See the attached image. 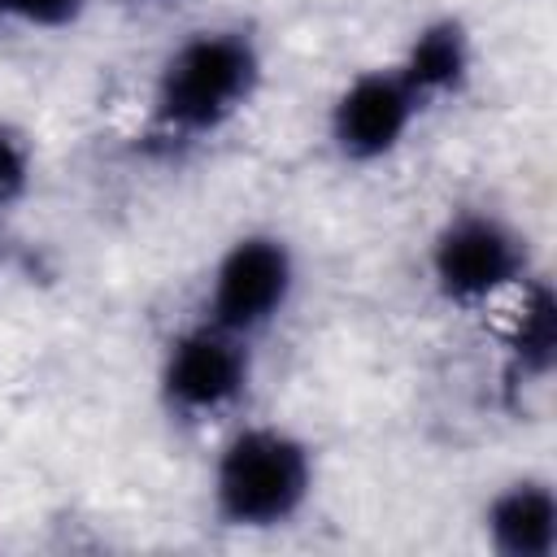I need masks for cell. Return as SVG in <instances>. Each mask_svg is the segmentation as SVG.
<instances>
[{"instance_id": "cell-10", "label": "cell", "mask_w": 557, "mask_h": 557, "mask_svg": "<svg viewBox=\"0 0 557 557\" xmlns=\"http://www.w3.org/2000/svg\"><path fill=\"white\" fill-rule=\"evenodd\" d=\"M35 170H39L35 135L22 122L0 117V218H13L26 205V196L35 191Z\"/></svg>"}, {"instance_id": "cell-9", "label": "cell", "mask_w": 557, "mask_h": 557, "mask_svg": "<svg viewBox=\"0 0 557 557\" xmlns=\"http://www.w3.org/2000/svg\"><path fill=\"white\" fill-rule=\"evenodd\" d=\"M396 65L431 109V104L466 91V83L474 74V39H470L461 17L444 13V17H431L413 30V39L396 57Z\"/></svg>"}, {"instance_id": "cell-8", "label": "cell", "mask_w": 557, "mask_h": 557, "mask_svg": "<svg viewBox=\"0 0 557 557\" xmlns=\"http://www.w3.org/2000/svg\"><path fill=\"white\" fill-rule=\"evenodd\" d=\"M505 305H513L505 326V379L509 387H544L557 361V296L535 270Z\"/></svg>"}, {"instance_id": "cell-6", "label": "cell", "mask_w": 557, "mask_h": 557, "mask_svg": "<svg viewBox=\"0 0 557 557\" xmlns=\"http://www.w3.org/2000/svg\"><path fill=\"white\" fill-rule=\"evenodd\" d=\"M426 100L400 74L396 61L357 70L326 109V139L348 165H374L392 157L422 122Z\"/></svg>"}, {"instance_id": "cell-7", "label": "cell", "mask_w": 557, "mask_h": 557, "mask_svg": "<svg viewBox=\"0 0 557 557\" xmlns=\"http://www.w3.org/2000/svg\"><path fill=\"white\" fill-rule=\"evenodd\" d=\"M483 540L496 557H553L557 553V492L544 474L500 483L483 505Z\"/></svg>"}, {"instance_id": "cell-3", "label": "cell", "mask_w": 557, "mask_h": 557, "mask_svg": "<svg viewBox=\"0 0 557 557\" xmlns=\"http://www.w3.org/2000/svg\"><path fill=\"white\" fill-rule=\"evenodd\" d=\"M531 274L527 231L496 209H453L426 244V278L448 309L505 305Z\"/></svg>"}, {"instance_id": "cell-11", "label": "cell", "mask_w": 557, "mask_h": 557, "mask_svg": "<svg viewBox=\"0 0 557 557\" xmlns=\"http://www.w3.org/2000/svg\"><path fill=\"white\" fill-rule=\"evenodd\" d=\"M91 0H0V26L22 30H70L83 22Z\"/></svg>"}, {"instance_id": "cell-2", "label": "cell", "mask_w": 557, "mask_h": 557, "mask_svg": "<svg viewBox=\"0 0 557 557\" xmlns=\"http://www.w3.org/2000/svg\"><path fill=\"white\" fill-rule=\"evenodd\" d=\"M318 487V457L305 435L278 422L235 426L209 470V509L231 531L292 527Z\"/></svg>"}, {"instance_id": "cell-12", "label": "cell", "mask_w": 557, "mask_h": 557, "mask_svg": "<svg viewBox=\"0 0 557 557\" xmlns=\"http://www.w3.org/2000/svg\"><path fill=\"white\" fill-rule=\"evenodd\" d=\"M126 4H135V9H170L178 0H126Z\"/></svg>"}, {"instance_id": "cell-5", "label": "cell", "mask_w": 557, "mask_h": 557, "mask_svg": "<svg viewBox=\"0 0 557 557\" xmlns=\"http://www.w3.org/2000/svg\"><path fill=\"white\" fill-rule=\"evenodd\" d=\"M296 283V248L278 231H244L218 252L200 313L257 344V335H265L287 313Z\"/></svg>"}, {"instance_id": "cell-1", "label": "cell", "mask_w": 557, "mask_h": 557, "mask_svg": "<svg viewBox=\"0 0 557 557\" xmlns=\"http://www.w3.org/2000/svg\"><path fill=\"white\" fill-rule=\"evenodd\" d=\"M261 78L265 52L248 26L187 30L157 61L144 131L165 148L205 144L248 113Z\"/></svg>"}, {"instance_id": "cell-4", "label": "cell", "mask_w": 557, "mask_h": 557, "mask_svg": "<svg viewBox=\"0 0 557 557\" xmlns=\"http://www.w3.org/2000/svg\"><path fill=\"white\" fill-rule=\"evenodd\" d=\"M252 387V339L209 322L178 326L157 361V400L174 422L209 426L231 418Z\"/></svg>"}]
</instances>
